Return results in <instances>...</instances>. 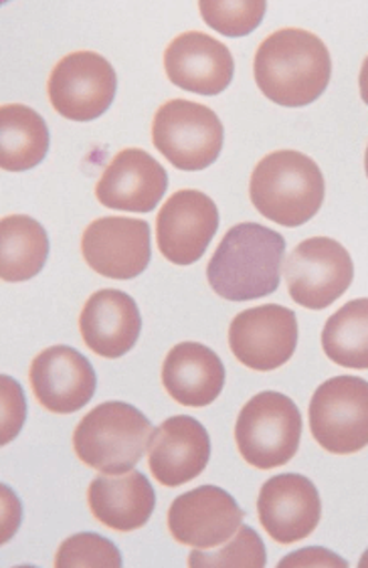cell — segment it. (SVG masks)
I'll list each match as a JSON object with an SVG mask.
<instances>
[{
	"label": "cell",
	"instance_id": "cell-1",
	"mask_svg": "<svg viewBox=\"0 0 368 568\" xmlns=\"http://www.w3.org/2000/svg\"><path fill=\"white\" fill-rule=\"evenodd\" d=\"M255 81L267 100L284 108H304L323 95L333 59L318 34L304 29H279L265 37L254 61Z\"/></svg>",
	"mask_w": 368,
	"mask_h": 568
},
{
	"label": "cell",
	"instance_id": "cell-2",
	"mask_svg": "<svg viewBox=\"0 0 368 568\" xmlns=\"http://www.w3.org/2000/svg\"><path fill=\"white\" fill-rule=\"evenodd\" d=\"M286 240L259 223H239L227 231L208 262V284L227 302H252L279 285Z\"/></svg>",
	"mask_w": 368,
	"mask_h": 568
},
{
	"label": "cell",
	"instance_id": "cell-3",
	"mask_svg": "<svg viewBox=\"0 0 368 568\" xmlns=\"http://www.w3.org/2000/svg\"><path fill=\"white\" fill-rule=\"evenodd\" d=\"M323 172L306 154L277 150L259 160L249 182L255 209L284 227H299L311 221L324 203Z\"/></svg>",
	"mask_w": 368,
	"mask_h": 568
},
{
	"label": "cell",
	"instance_id": "cell-4",
	"mask_svg": "<svg viewBox=\"0 0 368 568\" xmlns=\"http://www.w3.org/2000/svg\"><path fill=\"white\" fill-rule=\"evenodd\" d=\"M154 427L142 410L108 400L90 410L73 433V449L81 464L102 474L120 476L132 471L149 449Z\"/></svg>",
	"mask_w": 368,
	"mask_h": 568
},
{
	"label": "cell",
	"instance_id": "cell-5",
	"mask_svg": "<svg viewBox=\"0 0 368 568\" xmlns=\"http://www.w3.org/2000/svg\"><path fill=\"white\" fill-rule=\"evenodd\" d=\"M301 413L292 398L264 390L247 400L237 425L235 442L239 454L257 469L286 466L298 454Z\"/></svg>",
	"mask_w": 368,
	"mask_h": 568
},
{
	"label": "cell",
	"instance_id": "cell-6",
	"mask_svg": "<svg viewBox=\"0 0 368 568\" xmlns=\"http://www.w3.org/2000/svg\"><path fill=\"white\" fill-rule=\"evenodd\" d=\"M225 130L219 115L203 103L171 100L152 122V142L178 171H205L219 159Z\"/></svg>",
	"mask_w": 368,
	"mask_h": 568
},
{
	"label": "cell",
	"instance_id": "cell-7",
	"mask_svg": "<svg viewBox=\"0 0 368 568\" xmlns=\"http://www.w3.org/2000/svg\"><path fill=\"white\" fill-rule=\"evenodd\" d=\"M310 432L326 452L357 454L368 445V383L336 376L316 388L310 400Z\"/></svg>",
	"mask_w": 368,
	"mask_h": 568
},
{
	"label": "cell",
	"instance_id": "cell-8",
	"mask_svg": "<svg viewBox=\"0 0 368 568\" xmlns=\"http://www.w3.org/2000/svg\"><path fill=\"white\" fill-rule=\"evenodd\" d=\"M292 300L308 310L333 306L352 284L355 265L350 253L328 237L301 241L284 265Z\"/></svg>",
	"mask_w": 368,
	"mask_h": 568
},
{
	"label": "cell",
	"instance_id": "cell-9",
	"mask_svg": "<svg viewBox=\"0 0 368 568\" xmlns=\"http://www.w3.org/2000/svg\"><path fill=\"white\" fill-rule=\"evenodd\" d=\"M117 78L108 59L93 51L70 53L49 75L47 93L58 114L71 122H92L114 103Z\"/></svg>",
	"mask_w": 368,
	"mask_h": 568
},
{
	"label": "cell",
	"instance_id": "cell-10",
	"mask_svg": "<svg viewBox=\"0 0 368 568\" xmlns=\"http://www.w3.org/2000/svg\"><path fill=\"white\" fill-rule=\"evenodd\" d=\"M231 353L259 373L276 371L288 363L298 346V318L277 304L245 310L229 326Z\"/></svg>",
	"mask_w": 368,
	"mask_h": 568
},
{
	"label": "cell",
	"instance_id": "cell-11",
	"mask_svg": "<svg viewBox=\"0 0 368 568\" xmlns=\"http://www.w3.org/2000/svg\"><path fill=\"white\" fill-rule=\"evenodd\" d=\"M219 229V209L201 191H178L159 211L156 240L162 255L174 265H193L207 253Z\"/></svg>",
	"mask_w": 368,
	"mask_h": 568
},
{
	"label": "cell",
	"instance_id": "cell-12",
	"mask_svg": "<svg viewBox=\"0 0 368 568\" xmlns=\"http://www.w3.org/2000/svg\"><path fill=\"white\" fill-rule=\"evenodd\" d=\"M245 520L239 504L217 486H201L173 501L168 528L178 545L211 550L229 542Z\"/></svg>",
	"mask_w": 368,
	"mask_h": 568
},
{
	"label": "cell",
	"instance_id": "cell-13",
	"mask_svg": "<svg viewBox=\"0 0 368 568\" xmlns=\"http://www.w3.org/2000/svg\"><path fill=\"white\" fill-rule=\"evenodd\" d=\"M83 260L110 280H134L149 267L150 225L140 219L104 216L81 237Z\"/></svg>",
	"mask_w": 368,
	"mask_h": 568
},
{
	"label": "cell",
	"instance_id": "cell-14",
	"mask_svg": "<svg viewBox=\"0 0 368 568\" xmlns=\"http://www.w3.org/2000/svg\"><path fill=\"white\" fill-rule=\"evenodd\" d=\"M257 514L265 532L277 545H294L318 528L323 516L320 494L310 479L299 474H282L262 486Z\"/></svg>",
	"mask_w": 368,
	"mask_h": 568
},
{
	"label": "cell",
	"instance_id": "cell-15",
	"mask_svg": "<svg viewBox=\"0 0 368 568\" xmlns=\"http://www.w3.org/2000/svg\"><path fill=\"white\" fill-rule=\"evenodd\" d=\"M31 388L37 400L55 415L83 409L98 387L92 363L71 346H51L31 364Z\"/></svg>",
	"mask_w": 368,
	"mask_h": 568
},
{
	"label": "cell",
	"instance_id": "cell-16",
	"mask_svg": "<svg viewBox=\"0 0 368 568\" xmlns=\"http://www.w3.org/2000/svg\"><path fill=\"white\" fill-rule=\"evenodd\" d=\"M211 459V439L198 420L176 415L152 433L149 466L152 476L166 488H178L198 478Z\"/></svg>",
	"mask_w": 368,
	"mask_h": 568
},
{
	"label": "cell",
	"instance_id": "cell-17",
	"mask_svg": "<svg viewBox=\"0 0 368 568\" xmlns=\"http://www.w3.org/2000/svg\"><path fill=\"white\" fill-rule=\"evenodd\" d=\"M164 71L176 88L219 95L229 88L235 61L227 45L201 31L178 34L164 51Z\"/></svg>",
	"mask_w": 368,
	"mask_h": 568
},
{
	"label": "cell",
	"instance_id": "cell-18",
	"mask_svg": "<svg viewBox=\"0 0 368 568\" xmlns=\"http://www.w3.org/2000/svg\"><path fill=\"white\" fill-rule=\"evenodd\" d=\"M168 189V174L159 160L140 149L122 150L95 186L102 205L115 211L150 213Z\"/></svg>",
	"mask_w": 368,
	"mask_h": 568
},
{
	"label": "cell",
	"instance_id": "cell-19",
	"mask_svg": "<svg viewBox=\"0 0 368 568\" xmlns=\"http://www.w3.org/2000/svg\"><path fill=\"white\" fill-rule=\"evenodd\" d=\"M80 329L88 348L102 358H120L134 348L142 332L136 302L120 290L95 292L81 310Z\"/></svg>",
	"mask_w": 368,
	"mask_h": 568
},
{
	"label": "cell",
	"instance_id": "cell-20",
	"mask_svg": "<svg viewBox=\"0 0 368 568\" xmlns=\"http://www.w3.org/2000/svg\"><path fill=\"white\" fill-rule=\"evenodd\" d=\"M162 385L184 407H207L225 387V366L215 351L198 342H181L162 364Z\"/></svg>",
	"mask_w": 368,
	"mask_h": 568
},
{
	"label": "cell",
	"instance_id": "cell-21",
	"mask_svg": "<svg viewBox=\"0 0 368 568\" xmlns=\"http://www.w3.org/2000/svg\"><path fill=\"white\" fill-rule=\"evenodd\" d=\"M88 501L93 518L117 532H132L149 523L156 494L142 471H126L120 476H98L90 484Z\"/></svg>",
	"mask_w": 368,
	"mask_h": 568
},
{
	"label": "cell",
	"instance_id": "cell-22",
	"mask_svg": "<svg viewBox=\"0 0 368 568\" xmlns=\"http://www.w3.org/2000/svg\"><path fill=\"white\" fill-rule=\"evenodd\" d=\"M51 136L45 120L33 108L9 103L0 108V166L27 172L39 166L49 152Z\"/></svg>",
	"mask_w": 368,
	"mask_h": 568
},
{
	"label": "cell",
	"instance_id": "cell-23",
	"mask_svg": "<svg viewBox=\"0 0 368 568\" xmlns=\"http://www.w3.org/2000/svg\"><path fill=\"white\" fill-rule=\"evenodd\" d=\"M0 275L19 284L45 267L49 237L43 225L27 215L4 216L0 223Z\"/></svg>",
	"mask_w": 368,
	"mask_h": 568
},
{
	"label": "cell",
	"instance_id": "cell-24",
	"mask_svg": "<svg viewBox=\"0 0 368 568\" xmlns=\"http://www.w3.org/2000/svg\"><path fill=\"white\" fill-rule=\"evenodd\" d=\"M326 356L345 368H368V297L352 300L328 318L323 332Z\"/></svg>",
	"mask_w": 368,
	"mask_h": 568
},
{
	"label": "cell",
	"instance_id": "cell-25",
	"mask_svg": "<svg viewBox=\"0 0 368 568\" xmlns=\"http://www.w3.org/2000/svg\"><path fill=\"white\" fill-rule=\"evenodd\" d=\"M267 555H265L264 540L249 526H242L233 540L225 542L223 548H211L203 552L196 548L188 557V567L193 568H264Z\"/></svg>",
	"mask_w": 368,
	"mask_h": 568
},
{
	"label": "cell",
	"instance_id": "cell-26",
	"mask_svg": "<svg viewBox=\"0 0 368 568\" xmlns=\"http://www.w3.org/2000/svg\"><path fill=\"white\" fill-rule=\"evenodd\" d=\"M203 21L225 37L254 33L264 21V0H203L198 4Z\"/></svg>",
	"mask_w": 368,
	"mask_h": 568
},
{
	"label": "cell",
	"instance_id": "cell-27",
	"mask_svg": "<svg viewBox=\"0 0 368 568\" xmlns=\"http://www.w3.org/2000/svg\"><path fill=\"white\" fill-rule=\"evenodd\" d=\"M58 568H120L122 555L117 546L104 536L80 532L59 546Z\"/></svg>",
	"mask_w": 368,
	"mask_h": 568
},
{
	"label": "cell",
	"instance_id": "cell-28",
	"mask_svg": "<svg viewBox=\"0 0 368 568\" xmlns=\"http://www.w3.org/2000/svg\"><path fill=\"white\" fill-rule=\"evenodd\" d=\"M320 565L340 568L348 567L343 558L336 557V555L324 550V548H306V550H299V552H294V555L284 558V560L279 562V568L320 567Z\"/></svg>",
	"mask_w": 368,
	"mask_h": 568
},
{
	"label": "cell",
	"instance_id": "cell-29",
	"mask_svg": "<svg viewBox=\"0 0 368 568\" xmlns=\"http://www.w3.org/2000/svg\"><path fill=\"white\" fill-rule=\"evenodd\" d=\"M358 85H360V95H362V102L368 105V58L365 59L362 68H360V75H358Z\"/></svg>",
	"mask_w": 368,
	"mask_h": 568
},
{
	"label": "cell",
	"instance_id": "cell-30",
	"mask_svg": "<svg viewBox=\"0 0 368 568\" xmlns=\"http://www.w3.org/2000/svg\"><path fill=\"white\" fill-rule=\"evenodd\" d=\"M358 567L360 568H368V550L362 555V558H360V562H358Z\"/></svg>",
	"mask_w": 368,
	"mask_h": 568
},
{
	"label": "cell",
	"instance_id": "cell-31",
	"mask_svg": "<svg viewBox=\"0 0 368 568\" xmlns=\"http://www.w3.org/2000/svg\"><path fill=\"white\" fill-rule=\"evenodd\" d=\"M365 171H367V176H368V146H367V154H365Z\"/></svg>",
	"mask_w": 368,
	"mask_h": 568
}]
</instances>
